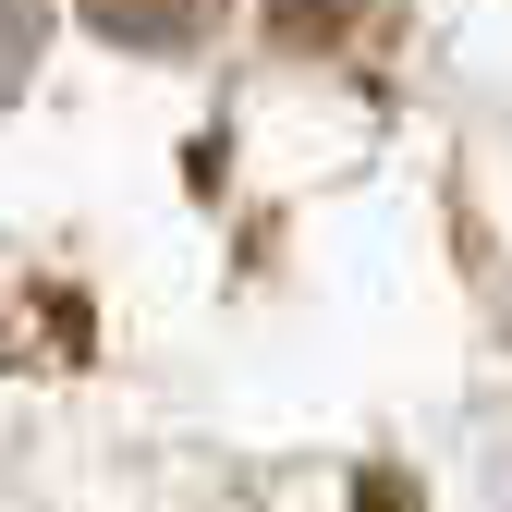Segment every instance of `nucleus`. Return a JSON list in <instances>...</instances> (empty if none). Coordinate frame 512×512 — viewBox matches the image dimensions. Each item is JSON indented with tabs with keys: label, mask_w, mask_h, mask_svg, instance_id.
Returning <instances> with one entry per match:
<instances>
[{
	"label": "nucleus",
	"mask_w": 512,
	"mask_h": 512,
	"mask_svg": "<svg viewBox=\"0 0 512 512\" xmlns=\"http://www.w3.org/2000/svg\"><path fill=\"white\" fill-rule=\"evenodd\" d=\"M98 13V37H122V49H183L208 25V0H86Z\"/></svg>",
	"instance_id": "nucleus-1"
}]
</instances>
